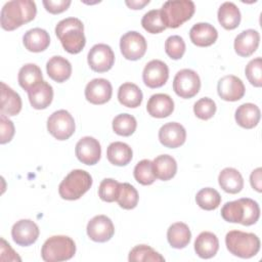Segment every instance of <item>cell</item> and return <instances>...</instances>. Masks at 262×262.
Here are the masks:
<instances>
[{
  "instance_id": "obj_32",
  "label": "cell",
  "mask_w": 262,
  "mask_h": 262,
  "mask_svg": "<svg viewBox=\"0 0 262 262\" xmlns=\"http://www.w3.org/2000/svg\"><path fill=\"white\" fill-rule=\"evenodd\" d=\"M191 238L189 227L183 222L173 223L167 230V239L174 249L185 248Z\"/></svg>"
},
{
  "instance_id": "obj_21",
  "label": "cell",
  "mask_w": 262,
  "mask_h": 262,
  "mask_svg": "<svg viewBox=\"0 0 262 262\" xmlns=\"http://www.w3.org/2000/svg\"><path fill=\"white\" fill-rule=\"evenodd\" d=\"M147 113L158 119L169 117L174 111L173 99L165 93H157L149 97L146 104Z\"/></svg>"
},
{
  "instance_id": "obj_39",
  "label": "cell",
  "mask_w": 262,
  "mask_h": 262,
  "mask_svg": "<svg viewBox=\"0 0 262 262\" xmlns=\"http://www.w3.org/2000/svg\"><path fill=\"white\" fill-rule=\"evenodd\" d=\"M133 174H134L135 180L142 185H149L154 183L157 179L154 172L152 162L146 159L141 160L136 164Z\"/></svg>"
},
{
  "instance_id": "obj_15",
  "label": "cell",
  "mask_w": 262,
  "mask_h": 262,
  "mask_svg": "<svg viewBox=\"0 0 262 262\" xmlns=\"http://www.w3.org/2000/svg\"><path fill=\"white\" fill-rule=\"evenodd\" d=\"M75 154L81 163L89 166L95 165L100 160L101 146L94 137L85 136L77 142Z\"/></svg>"
},
{
  "instance_id": "obj_43",
  "label": "cell",
  "mask_w": 262,
  "mask_h": 262,
  "mask_svg": "<svg viewBox=\"0 0 262 262\" xmlns=\"http://www.w3.org/2000/svg\"><path fill=\"white\" fill-rule=\"evenodd\" d=\"M193 113L201 120H209L216 113V103L209 97L200 98L193 104Z\"/></svg>"
},
{
  "instance_id": "obj_44",
  "label": "cell",
  "mask_w": 262,
  "mask_h": 262,
  "mask_svg": "<svg viewBox=\"0 0 262 262\" xmlns=\"http://www.w3.org/2000/svg\"><path fill=\"white\" fill-rule=\"evenodd\" d=\"M246 77L248 81L255 87L262 86V59L256 57L248 62L246 66Z\"/></svg>"
},
{
  "instance_id": "obj_8",
  "label": "cell",
  "mask_w": 262,
  "mask_h": 262,
  "mask_svg": "<svg viewBox=\"0 0 262 262\" xmlns=\"http://www.w3.org/2000/svg\"><path fill=\"white\" fill-rule=\"evenodd\" d=\"M75 120L66 110L52 113L47 120L48 132L57 140H67L75 132Z\"/></svg>"
},
{
  "instance_id": "obj_5",
  "label": "cell",
  "mask_w": 262,
  "mask_h": 262,
  "mask_svg": "<svg viewBox=\"0 0 262 262\" xmlns=\"http://www.w3.org/2000/svg\"><path fill=\"white\" fill-rule=\"evenodd\" d=\"M195 10L194 3L190 0L166 1L161 11V17L166 28L176 29L190 19Z\"/></svg>"
},
{
  "instance_id": "obj_24",
  "label": "cell",
  "mask_w": 262,
  "mask_h": 262,
  "mask_svg": "<svg viewBox=\"0 0 262 262\" xmlns=\"http://www.w3.org/2000/svg\"><path fill=\"white\" fill-rule=\"evenodd\" d=\"M23 43L27 50L31 52H41L49 46L50 37L44 29L34 28L25 33Z\"/></svg>"
},
{
  "instance_id": "obj_23",
  "label": "cell",
  "mask_w": 262,
  "mask_h": 262,
  "mask_svg": "<svg viewBox=\"0 0 262 262\" xmlns=\"http://www.w3.org/2000/svg\"><path fill=\"white\" fill-rule=\"evenodd\" d=\"M28 96L34 108L44 110L49 106L53 99V88L46 81H42L28 91Z\"/></svg>"
},
{
  "instance_id": "obj_47",
  "label": "cell",
  "mask_w": 262,
  "mask_h": 262,
  "mask_svg": "<svg viewBox=\"0 0 262 262\" xmlns=\"http://www.w3.org/2000/svg\"><path fill=\"white\" fill-rule=\"evenodd\" d=\"M261 173H262V169L259 167L255 170L252 171L251 175H250V183L253 187V189H255L258 192L262 191V178H261Z\"/></svg>"
},
{
  "instance_id": "obj_13",
  "label": "cell",
  "mask_w": 262,
  "mask_h": 262,
  "mask_svg": "<svg viewBox=\"0 0 262 262\" xmlns=\"http://www.w3.org/2000/svg\"><path fill=\"white\" fill-rule=\"evenodd\" d=\"M39 227L31 219H20L11 228V236L14 243L21 247L34 244L39 237Z\"/></svg>"
},
{
  "instance_id": "obj_6",
  "label": "cell",
  "mask_w": 262,
  "mask_h": 262,
  "mask_svg": "<svg viewBox=\"0 0 262 262\" xmlns=\"http://www.w3.org/2000/svg\"><path fill=\"white\" fill-rule=\"evenodd\" d=\"M92 185V177L85 170L71 171L58 186L59 195L63 200L74 201L80 199Z\"/></svg>"
},
{
  "instance_id": "obj_25",
  "label": "cell",
  "mask_w": 262,
  "mask_h": 262,
  "mask_svg": "<svg viewBox=\"0 0 262 262\" xmlns=\"http://www.w3.org/2000/svg\"><path fill=\"white\" fill-rule=\"evenodd\" d=\"M1 114L9 117L16 116L21 110V98L17 92L1 82Z\"/></svg>"
},
{
  "instance_id": "obj_37",
  "label": "cell",
  "mask_w": 262,
  "mask_h": 262,
  "mask_svg": "<svg viewBox=\"0 0 262 262\" xmlns=\"http://www.w3.org/2000/svg\"><path fill=\"white\" fill-rule=\"evenodd\" d=\"M128 260L130 262H145V261L163 262L165 261V258L149 246L138 245V246H135L130 251Z\"/></svg>"
},
{
  "instance_id": "obj_1",
  "label": "cell",
  "mask_w": 262,
  "mask_h": 262,
  "mask_svg": "<svg viewBox=\"0 0 262 262\" xmlns=\"http://www.w3.org/2000/svg\"><path fill=\"white\" fill-rule=\"evenodd\" d=\"M37 13V6L31 0H13L6 2L0 14L1 27L5 31H13L33 20Z\"/></svg>"
},
{
  "instance_id": "obj_34",
  "label": "cell",
  "mask_w": 262,
  "mask_h": 262,
  "mask_svg": "<svg viewBox=\"0 0 262 262\" xmlns=\"http://www.w3.org/2000/svg\"><path fill=\"white\" fill-rule=\"evenodd\" d=\"M18 84L27 92L43 81L41 69L35 63H26L18 72Z\"/></svg>"
},
{
  "instance_id": "obj_28",
  "label": "cell",
  "mask_w": 262,
  "mask_h": 262,
  "mask_svg": "<svg viewBox=\"0 0 262 262\" xmlns=\"http://www.w3.org/2000/svg\"><path fill=\"white\" fill-rule=\"evenodd\" d=\"M220 187L228 193L234 194L239 192L244 187V179L239 171L234 168H224L218 176Z\"/></svg>"
},
{
  "instance_id": "obj_3",
  "label": "cell",
  "mask_w": 262,
  "mask_h": 262,
  "mask_svg": "<svg viewBox=\"0 0 262 262\" xmlns=\"http://www.w3.org/2000/svg\"><path fill=\"white\" fill-rule=\"evenodd\" d=\"M55 34L64 50L71 54L81 52L86 44L83 23L77 17H68L58 21Z\"/></svg>"
},
{
  "instance_id": "obj_40",
  "label": "cell",
  "mask_w": 262,
  "mask_h": 262,
  "mask_svg": "<svg viewBox=\"0 0 262 262\" xmlns=\"http://www.w3.org/2000/svg\"><path fill=\"white\" fill-rule=\"evenodd\" d=\"M141 26L150 34H159L166 29L161 17L160 9L147 11L141 18Z\"/></svg>"
},
{
  "instance_id": "obj_35",
  "label": "cell",
  "mask_w": 262,
  "mask_h": 262,
  "mask_svg": "<svg viewBox=\"0 0 262 262\" xmlns=\"http://www.w3.org/2000/svg\"><path fill=\"white\" fill-rule=\"evenodd\" d=\"M138 192L136 188L130 183L124 182L119 185V192L116 202H118L119 206L125 210L134 209L138 204Z\"/></svg>"
},
{
  "instance_id": "obj_45",
  "label": "cell",
  "mask_w": 262,
  "mask_h": 262,
  "mask_svg": "<svg viewBox=\"0 0 262 262\" xmlns=\"http://www.w3.org/2000/svg\"><path fill=\"white\" fill-rule=\"evenodd\" d=\"M14 135V125L7 116L0 115V143L5 144L9 142Z\"/></svg>"
},
{
  "instance_id": "obj_20",
  "label": "cell",
  "mask_w": 262,
  "mask_h": 262,
  "mask_svg": "<svg viewBox=\"0 0 262 262\" xmlns=\"http://www.w3.org/2000/svg\"><path fill=\"white\" fill-rule=\"evenodd\" d=\"M190 41L200 47H207L214 44L218 38V32L209 23H198L189 31Z\"/></svg>"
},
{
  "instance_id": "obj_27",
  "label": "cell",
  "mask_w": 262,
  "mask_h": 262,
  "mask_svg": "<svg viewBox=\"0 0 262 262\" xmlns=\"http://www.w3.org/2000/svg\"><path fill=\"white\" fill-rule=\"evenodd\" d=\"M261 113L259 107L251 102L241 104L234 114L237 125L245 129H252L256 127L260 121Z\"/></svg>"
},
{
  "instance_id": "obj_33",
  "label": "cell",
  "mask_w": 262,
  "mask_h": 262,
  "mask_svg": "<svg viewBox=\"0 0 262 262\" xmlns=\"http://www.w3.org/2000/svg\"><path fill=\"white\" fill-rule=\"evenodd\" d=\"M154 172L157 178L167 181L173 178L177 172V163L172 156L160 155L152 161Z\"/></svg>"
},
{
  "instance_id": "obj_31",
  "label": "cell",
  "mask_w": 262,
  "mask_h": 262,
  "mask_svg": "<svg viewBox=\"0 0 262 262\" xmlns=\"http://www.w3.org/2000/svg\"><path fill=\"white\" fill-rule=\"evenodd\" d=\"M142 91L134 83L126 82L119 87L118 99L119 102L124 106L131 108L138 107L142 102Z\"/></svg>"
},
{
  "instance_id": "obj_26",
  "label": "cell",
  "mask_w": 262,
  "mask_h": 262,
  "mask_svg": "<svg viewBox=\"0 0 262 262\" xmlns=\"http://www.w3.org/2000/svg\"><path fill=\"white\" fill-rule=\"evenodd\" d=\"M47 75L55 82L62 83L67 81L72 74L71 62L59 55L52 56L46 63Z\"/></svg>"
},
{
  "instance_id": "obj_17",
  "label": "cell",
  "mask_w": 262,
  "mask_h": 262,
  "mask_svg": "<svg viewBox=\"0 0 262 262\" xmlns=\"http://www.w3.org/2000/svg\"><path fill=\"white\" fill-rule=\"evenodd\" d=\"M113 94V87L110 81L103 78H96L87 83L85 97L92 104H103L107 102Z\"/></svg>"
},
{
  "instance_id": "obj_30",
  "label": "cell",
  "mask_w": 262,
  "mask_h": 262,
  "mask_svg": "<svg viewBox=\"0 0 262 262\" xmlns=\"http://www.w3.org/2000/svg\"><path fill=\"white\" fill-rule=\"evenodd\" d=\"M106 157L108 162L115 166H126L131 162L133 151L127 143L115 141L107 146Z\"/></svg>"
},
{
  "instance_id": "obj_38",
  "label": "cell",
  "mask_w": 262,
  "mask_h": 262,
  "mask_svg": "<svg viewBox=\"0 0 262 262\" xmlns=\"http://www.w3.org/2000/svg\"><path fill=\"white\" fill-rule=\"evenodd\" d=\"M137 127L136 119L129 114H120L113 120V130L120 136L132 135Z\"/></svg>"
},
{
  "instance_id": "obj_22",
  "label": "cell",
  "mask_w": 262,
  "mask_h": 262,
  "mask_svg": "<svg viewBox=\"0 0 262 262\" xmlns=\"http://www.w3.org/2000/svg\"><path fill=\"white\" fill-rule=\"evenodd\" d=\"M218 249L219 241L213 232L203 231L194 241V251L200 258L210 259L217 254Z\"/></svg>"
},
{
  "instance_id": "obj_9",
  "label": "cell",
  "mask_w": 262,
  "mask_h": 262,
  "mask_svg": "<svg viewBox=\"0 0 262 262\" xmlns=\"http://www.w3.org/2000/svg\"><path fill=\"white\" fill-rule=\"evenodd\" d=\"M201 88V79L196 72L183 69L177 72L173 80V90L181 98H191Z\"/></svg>"
},
{
  "instance_id": "obj_4",
  "label": "cell",
  "mask_w": 262,
  "mask_h": 262,
  "mask_svg": "<svg viewBox=\"0 0 262 262\" xmlns=\"http://www.w3.org/2000/svg\"><path fill=\"white\" fill-rule=\"evenodd\" d=\"M225 245L232 255L244 259L254 257L260 250L259 237L254 233L241 230H230L227 232Z\"/></svg>"
},
{
  "instance_id": "obj_42",
  "label": "cell",
  "mask_w": 262,
  "mask_h": 262,
  "mask_svg": "<svg viewBox=\"0 0 262 262\" xmlns=\"http://www.w3.org/2000/svg\"><path fill=\"white\" fill-rule=\"evenodd\" d=\"M119 185L120 182H118L115 179L112 178H105L103 179L98 188V195L99 198L107 203L115 202L118 196L119 192Z\"/></svg>"
},
{
  "instance_id": "obj_10",
  "label": "cell",
  "mask_w": 262,
  "mask_h": 262,
  "mask_svg": "<svg viewBox=\"0 0 262 262\" xmlns=\"http://www.w3.org/2000/svg\"><path fill=\"white\" fill-rule=\"evenodd\" d=\"M146 48L145 38L136 31H129L120 39L121 53L128 60L140 59L145 54Z\"/></svg>"
},
{
  "instance_id": "obj_19",
  "label": "cell",
  "mask_w": 262,
  "mask_h": 262,
  "mask_svg": "<svg viewBox=\"0 0 262 262\" xmlns=\"http://www.w3.org/2000/svg\"><path fill=\"white\" fill-rule=\"evenodd\" d=\"M259 42L260 35L256 30H245L241 32L234 39V51L242 57H248L257 50Z\"/></svg>"
},
{
  "instance_id": "obj_48",
  "label": "cell",
  "mask_w": 262,
  "mask_h": 262,
  "mask_svg": "<svg viewBox=\"0 0 262 262\" xmlns=\"http://www.w3.org/2000/svg\"><path fill=\"white\" fill-rule=\"evenodd\" d=\"M8 254L9 261H20L18 255L11 249L10 245L5 242L4 238H1V256Z\"/></svg>"
},
{
  "instance_id": "obj_12",
  "label": "cell",
  "mask_w": 262,
  "mask_h": 262,
  "mask_svg": "<svg viewBox=\"0 0 262 262\" xmlns=\"http://www.w3.org/2000/svg\"><path fill=\"white\" fill-rule=\"evenodd\" d=\"M86 230L89 238L96 243H105L110 241L115 233L113 221L105 215L94 216L88 222Z\"/></svg>"
},
{
  "instance_id": "obj_29",
  "label": "cell",
  "mask_w": 262,
  "mask_h": 262,
  "mask_svg": "<svg viewBox=\"0 0 262 262\" xmlns=\"http://www.w3.org/2000/svg\"><path fill=\"white\" fill-rule=\"evenodd\" d=\"M218 21L225 30H233L238 27L241 23V11L233 3L226 1L222 3L218 9Z\"/></svg>"
},
{
  "instance_id": "obj_7",
  "label": "cell",
  "mask_w": 262,
  "mask_h": 262,
  "mask_svg": "<svg viewBox=\"0 0 262 262\" xmlns=\"http://www.w3.org/2000/svg\"><path fill=\"white\" fill-rule=\"evenodd\" d=\"M76 253L75 242L67 235H53L45 241L41 249L42 259L46 262H59L71 259Z\"/></svg>"
},
{
  "instance_id": "obj_36",
  "label": "cell",
  "mask_w": 262,
  "mask_h": 262,
  "mask_svg": "<svg viewBox=\"0 0 262 262\" xmlns=\"http://www.w3.org/2000/svg\"><path fill=\"white\" fill-rule=\"evenodd\" d=\"M195 202L200 208L206 211H211L219 207L221 203V195L216 189L212 187H205L196 193Z\"/></svg>"
},
{
  "instance_id": "obj_14",
  "label": "cell",
  "mask_w": 262,
  "mask_h": 262,
  "mask_svg": "<svg viewBox=\"0 0 262 262\" xmlns=\"http://www.w3.org/2000/svg\"><path fill=\"white\" fill-rule=\"evenodd\" d=\"M169 78L168 66L160 60L152 59L148 61L142 72V80L149 88H159L166 84Z\"/></svg>"
},
{
  "instance_id": "obj_18",
  "label": "cell",
  "mask_w": 262,
  "mask_h": 262,
  "mask_svg": "<svg viewBox=\"0 0 262 262\" xmlns=\"http://www.w3.org/2000/svg\"><path fill=\"white\" fill-rule=\"evenodd\" d=\"M186 139L185 128L177 122L164 124L159 130L160 142L169 148H176L182 145Z\"/></svg>"
},
{
  "instance_id": "obj_46",
  "label": "cell",
  "mask_w": 262,
  "mask_h": 262,
  "mask_svg": "<svg viewBox=\"0 0 262 262\" xmlns=\"http://www.w3.org/2000/svg\"><path fill=\"white\" fill-rule=\"evenodd\" d=\"M43 5L48 12L52 14H57L67 10L71 5V1L70 0H55V1L44 0Z\"/></svg>"
},
{
  "instance_id": "obj_11",
  "label": "cell",
  "mask_w": 262,
  "mask_h": 262,
  "mask_svg": "<svg viewBox=\"0 0 262 262\" xmlns=\"http://www.w3.org/2000/svg\"><path fill=\"white\" fill-rule=\"evenodd\" d=\"M87 61L90 69L94 72L104 73L113 68L115 62V53L111 46L106 44H95L88 52Z\"/></svg>"
},
{
  "instance_id": "obj_49",
  "label": "cell",
  "mask_w": 262,
  "mask_h": 262,
  "mask_svg": "<svg viewBox=\"0 0 262 262\" xmlns=\"http://www.w3.org/2000/svg\"><path fill=\"white\" fill-rule=\"evenodd\" d=\"M126 5L131 9H141L146 4L149 3V0H131V1H125Z\"/></svg>"
},
{
  "instance_id": "obj_2",
  "label": "cell",
  "mask_w": 262,
  "mask_h": 262,
  "mask_svg": "<svg viewBox=\"0 0 262 262\" xmlns=\"http://www.w3.org/2000/svg\"><path fill=\"white\" fill-rule=\"evenodd\" d=\"M222 218L231 223H241L249 226L255 224L260 217V208L256 201L243 198L227 202L221 209Z\"/></svg>"
},
{
  "instance_id": "obj_16",
  "label": "cell",
  "mask_w": 262,
  "mask_h": 262,
  "mask_svg": "<svg viewBox=\"0 0 262 262\" xmlns=\"http://www.w3.org/2000/svg\"><path fill=\"white\" fill-rule=\"evenodd\" d=\"M218 95L225 101H237L245 95V85L243 81L233 75L222 77L217 84Z\"/></svg>"
},
{
  "instance_id": "obj_41",
  "label": "cell",
  "mask_w": 262,
  "mask_h": 262,
  "mask_svg": "<svg viewBox=\"0 0 262 262\" xmlns=\"http://www.w3.org/2000/svg\"><path fill=\"white\" fill-rule=\"evenodd\" d=\"M165 51L172 59H180L185 52V43L182 37L173 35L167 38L165 42Z\"/></svg>"
}]
</instances>
